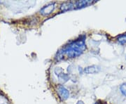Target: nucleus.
Wrapping results in <instances>:
<instances>
[{
  "label": "nucleus",
  "instance_id": "nucleus-4",
  "mask_svg": "<svg viewBox=\"0 0 126 104\" xmlns=\"http://www.w3.org/2000/svg\"><path fill=\"white\" fill-rule=\"evenodd\" d=\"M61 11H67L72 9H74V1H65L60 5Z\"/></svg>",
  "mask_w": 126,
  "mask_h": 104
},
{
  "label": "nucleus",
  "instance_id": "nucleus-5",
  "mask_svg": "<svg viewBox=\"0 0 126 104\" xmlns=\"http://www.w3.org/2000/svg\"><path fill=\"white\" fill-rule=\"evenodd\" d=\"M100 70V68L97 65H90L88 66L83 69V72H85L86 74L90 75V74H96L97 72H99Z\"/></svg>",
  "mask_w": 126,
  "mask_h": 104
},
{
  "label": "nucleus",
  "instance_id": "nucleus-1",
  "mask_svg": "<svg viewBox=\"0 0 126 104\" xmlns=\"http://www.w3.org/2000/svg\"><path fill=\"white\" fill-rule=\"evenodd\" d=\"M85 36L79 37V39L69 42L58 51L55 59L58 61L63 60L64 58L74 59L81 55L86 49Z\"/></svg>",
  "mask_w": 126,
  "mask_h": 104
},
{
  "label": "nucleus",
  "instance_id": "nucleus-7",
  "mask_svg": "<svg viewBox=\"0 0 126 104\" xmlns=\"http://www.w3.org/2000/svg\"><path fill=\"white\" fill-rule=\"evenodd\" d=\"M120 90L121 91L122 94L123 96H126V82L122 84L121 86H120Z\"/></svg>",
  "mask_w": 126,
  "mask_h": 104
},
{
  "label": "nucleus",
  "instance_id": "nucleus-2",
  "mask_svg": "<svg viewBox=\"0 0 126 104\" xmlns=\"http://www.w3.org/2000/svg\"><path fill=\"white\" fill-rule=\"evenodd\" d=\"M56 92L58 95L60 99L62 101L67 100L69 96V91L63 84H58L56 86Z\"/></svg>",
  "mask_w": 126,
  "mask_h": 104
},
{
  "label": "nucleus",
  "instance_id": "nucleus-3",
  "mask_svg": "<svg viewBox=\"0 0 126 104\" xmlns=\"http://www.w3.org/2000/svg\"><path fill=\"white\" fill-rule=\"evenodd\" d=\"M56 7L55 2H50L48 4L45 5L42 9L40 10V14L42 16H48L54 11Z\"/></svg>",
  "mask_w": 126,
  "mask_h": 104
},
{
  "label": "nucleus",
  "instance_id": "nucleus-6",
  "mask_svg": "<svg viewBox=\"0 0 126 104\" xmlns=\"http://www.w3.org/2000/svg\"><path fill=\"white\" fill-rule=\"evenodd\" d=\"M117 40L119 43H121L122 44H126V33L119 35L117 37Z\"/></svg>",
  "mask_w": 126,
  "mask_h": 104
}]
</instances>
